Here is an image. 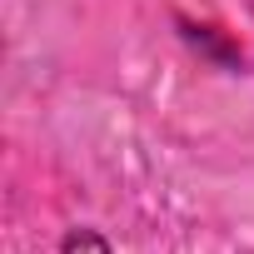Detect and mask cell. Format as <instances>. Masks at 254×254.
Segmentation results:
<instances>
[{
  "label": "cell",
  "instance_id": "6da1fadb",
  "mask_svg": "<svg viewBox=\"0 0 254 254\" xmlns=\"http://www.w3.org/2000/svg\"><path fill=\"white\" fill-rule=\"evenodd\" d=\"M65 254H110V249H105V239H95L90 229H80V234L65 239Z\"/></svg>",
  "mask_w": 254,
  "mask_h": 254
}]
</instances>
